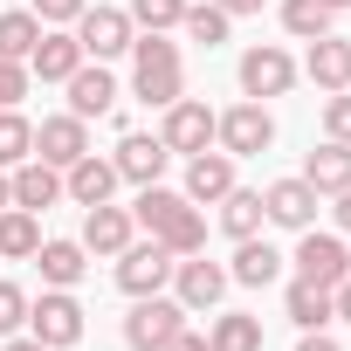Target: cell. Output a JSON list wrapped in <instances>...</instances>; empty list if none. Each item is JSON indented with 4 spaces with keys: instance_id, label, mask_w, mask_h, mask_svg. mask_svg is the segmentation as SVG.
<instances>
[{
    "instance_id": "cell-39",
    "label": "cell",
    "mask_w": 351,
    "mask_h": 351,
    "mask_svg": "<svg viewBox=\"0 0 351 351\" xmlns=\"http://www.w3.org/2000/svg\"><path fill=\"white\" fill-rule=\"evenodd\" d=\"M330 310H337V317H344V324H351V276H344V282H337V289H330Z\"/></svg>"
},
{
    "instance_id": "cell-23",
    "label": "cell",
    "mask_w": 351,
    "mask_h": 351,
    "mask_svg": "<svg viewBox=\"0 0 351 351\" xmlns=\"http://www.w3.org/2000/svg\"><path fill=\"white\" fill-rule=\"evenodd\" d=\"M282 310H289V324H296V330H324V324H337L330 289H324V282H303V276L282 289Z\"/></svg>"
},
{
    "instance_id": "cell-8",
    "label": "cell",
    "mask_w": 351,
    "mask_h": 351,
    "mask_svg": "<svg viewBox=\"0 0 351 351\" xmlns=\"http://www.w3.org/2000/svg\"><path fill=\"white\" fill-rule=\"evenodd\" d=\"M296 276L303 282H324V289H337L344 276H351V248L337 241V234H317V228H303V241H296Z\"/></svg>"
},
{
    "instance_id": "cell-41",
    "label": "cell",
    "mask_w": 351,
    "mask_h": 351,
    "mask_svg": "<svg viewBox=\"0 0 351 351\" xmlns=\"http://www.w3.org/2000/svg\"><path fill=\"white\" fill-rule=\"evenodd\" d=\"M165 351H207V337H200V330H180V337H172Z\"/></svg>"
},
{
    "instance_id": "cell-5",
    "label": "cell",
    "mask_w": 351,
    "mask_h": 351,
    "mask_svg": "<svg viewBox=\"0 0 351 351\" xmlns=\"http://www.w3.org/2000/svg\"><path fill=\"white\" fill-rule=\"evenodd\" d=\"M28 337H42L49 351L83 344V303L69 289H42V303H28Z\"/></svg>"
},
{
    "instance_id": "cell-18",
    "label": "cell",
    "mask_w": 351,
    "mask_h": 351,
    "mask_svg": "<svg viewBox=\"0 0 351 351\" xmlns=\"http://www.w3.org/2000/svg\"><path fill=\"white\" fill-rule=\"evenodd\" d=\"M62 193H69L76 207H104V200L117 193V165H110V158H97V152H83V158L62 172Z\"/></svg>"
},
{
    "instance_id": "cell-35",
    "label": "cell",
    "mask_w": 351,
    "mask_h": 351,
    "mask_svg": "<svg viewBox=\"0 0 351 351\" xmlns=\"http://www.w3.org/2000/svg\"><path fill=\"white\" fill-rule=\"evenodd\" d=\"M324 131L351 145V90H330V104H324Z\"/></svg>"
},
{
    "instance_id": "cell-40",
    "label": "cell",
    "mask_w": 351,
    "mask_h": 351,
    "mask_svg": "<svg viewBox=\"0 0 351 351\" xmlns=\"http://www.w3.org/2000/svg\"><path fill=\"white\" fill-rule=\"evenodd\" d=\"M214 8H221V14L234 21V14H262V0H214Z\"/></svg>"
},
{
    "instance_id": "cell-12",
    "label": "cell",
    "mask_w": 351,
    "mask_h": 351,
    "mask_svg": "<svg viewBox=\"0 0 351 351\" xmlns=\"http://www.w3.org/2000/svg\"><path fill=\"white\" fill-rule=\"evenodd\" d=\"M83 152H90V124H83V117L62 110V117H42V124H35V158H49L56 172H69Z\"/></svg>"
},
{
    "instance_id": "cell-25",
    "label": "cell",
    "mask_w": 351,
    "mask_h": 351,
    "mask_svg": "<svg viewBox=\"0 0 351 351\" xmlns=\"http://www.w3.org/2000/svg\"><path fill=\"white\" fill-rule=\"evenodd\" d=\"M282 276V255L262 241V234H248L241 248H234V269H228V282H248V289H269Z\"/></svg>"
},
{
    "instance_id": "cell-19",
    "label": "cell",
    "mask_w": 351,
    "mask_h": 351,
    "mask_svg": "<svg viewBox=\"0 0 351 351\" xmlns=\"http://www.w3.org/2000/svg\"><path fill=\"white\" fill-rule=\"evenodd\" d=\"M8 180H14V207H28V214H49V207L62 200V172H56L49 158H21Z\"/></svg>"
},
{
    "instance_id": "cell-30",
    "label": "cell",
    "mask_w": 351,
    "mask_h": 351,
    "mask_svg": "<svg viewBox=\"0 0 351 351\" xmlns=\"http://www.w3.org/2000/svg\"><path fill=\"white\" fill-rule=\"evenodd\" d=\"M21 158H35V124L21 110H0V172H14Z\"/></svg>"
},
{
    "instance_id": "cell-45",
    "label": "cell",
    "mask_w": 351,
    "mask_h": 351,
    "mask_svg": "<svg viewBox=\"0 0 351 351\" xmlns=\"http://www.w3.org/2000/svg\"><path fill=\"white\" fill-rule=\"evenodd\" d=\"M324 8H351V0H324Z\"/></svg>"
},
{
    "instance_id": "cell-33",
    "label": "cell",
    "mask_w": 351,
    "mask_h": 351,
    "mask_svg": "<svg viewBox=\"0 0 351 351\" xmlns=\"http://www.w3.org/2000/svg\"><path fill=\"white\" fill-rule=\"evenodd\" d=\"M131 28H145V35H165V28H180V14H186V0H131Z\"/></svg>"
},
{
    "instance_id": "cell-36",
    "label": "cell",
    "mask_w": 351,
    "mask_h": 351,
    "mask_svg": "<svg viewBox=\"0 0 351 351\" xmlns=\"http://www.w3.org/2000/svg\"><path fill=\"white\" fill-rule=\"evenodd\" d=\"M83 8H90V0H35V8H28V14H35L42 28H62V21H76Z\"/></svg>"
},
{
    "instance_id": "cell-10",
    "label": "cell",
    "mask_w": 351,
    "mask_h": 351,
    "mask_svg": "<svg viewBox=\"0 0 351 351\" xmlns=\"http://www.w3.org/2000/svg\"><path fill=\"white\" fill-rule=\"evenodd\" d=\"M172 296H180L186 310H214L228 296V269L200 262V255H180V262H172Z\"/></svg>"
},
{
    "instance_id": "cell-37",
    "label": "cell",
    "mask_w": 351,
    "mask_h": 351,
    "mask_svg": "<svg viewBox=\"0 0 351 351\" xmlns=\"http://www.w3.org/2000/svg\"><path fill=\"white\" fill-rule=\"evenodd\" d=\"M28 97V62H0V110H14Z\"/></svg>"
},
{
    "instance_id": "cell-34",
    "label": "cell",
    "mask_w": 351,
    "mask_h": 351,
    "mask_svg": "<svg viewBox=\"0 0 351 351\" xmlns=\"http://www.w3.org/2000/svg\"><path fill=\"white\" fill-rule=\"evenodd\" d=\"M21 324H28V289L21 282H0V337L21 330Z\"/></svg>"
},
{
    "instance_id": "cell-27",
    "label": "cell",
    "mask_w": 351,
    "mask_h": 351,
    "mask_svg": "<svg viewBox=\"0 0 351 351\" xmlns=\"http://www.w3.org/2000/svg\"><path fill=\"white\" fill-rule=\"evenodd\" d=\"M207 351H262V324L248 310H221L207 330Z\"/></svg>"
},
{
    "instance_id": "cell-43",
    "label": "cell",
    "mask_w": 351,
    "mask_h": 351,
    "mask_svg": "<svg viewBox=\"0 0 351 351\" xmlns=\"http://www.w3.org/2000/svg\"><path fill=\"white\" fill-rule=\"evenodd\" d=\"M337 228H344V234H351V186H344V193H337Z\"/></svg>"
},
{
    "instance_id": "cell-11",
    "label": "cell",
    "mask_w": 351,
    "mask_h": 351,
    "mask_svg": "<svg viewBox=\"0 0 351 351\" xmlns=\"http://www.w3.org/2000/svg\"><path fill=\"white\" fill-rule=\"evenodd\" d=\"M296 83V62H289V49H276V42H262V49H248L241 56V90L262 104V97H282Z\"/></svg>"
},
{
    "instance_id": "cell-24",
    "label": "cell",
    "mask_w": 351,
    "mask_h": 351,
    "mask_svg": "<svg viewBox=\"0 0 351 351\" xmlns=\"http://www.w3.org/2000/svg\"><path fill=\"white\" fill-rule=\"evenodd\" d=\"M35 269H42L49 289H76L90 262H83V241H42V248H35Z\"/></svg>"
},
{
    "instance_id": "cell-7",
    "label": "cell",
    "mask_w": 351,
    "mask_h": 351,
    "mask_svg": "<svg viewBox=\"0 0 351 351\" xmlns=\"http://www.w3.org/2000/svg\"><path fill=\"white\" fill-rule=\"evenodd\" d=\"M76 42H83L90 62H110V56H124V49L138 42V28H131L124 8H83V14H76Z\"/></svg>"
},
{
    "instance_id": "cell-22",
    "label": "cell",
    "mask_w": 351,
    "mask_h": 351,
    "mask_svg": "<svg viewBox=\"0 0 351 351\" xmlns=\"http://www.w3.org/2000/svg\"><path fill=\"white\" fill-rule=\"evenodd\" d=\"M303 180H310L317 193H344V186H351V145H344V138H324V145L303 158Z\"/></svg>"
},
{
    "instance_id": "cell-15",
    "label": "cell",
    "mask_w": 351,
    "mask_h": 351,
    "mask_svg": "<svg viewBox=\"0 0 351 351\" xmlns=\"http://www.w3.org/2000/svg\"><path fill=\"white\" fill-rule=\"evenodd\" d=\"M83 62H90V56H83V42H76V35L42 28V42H35V56H28V76H42V83H69Z\"/></svg>"
},
{
    "instance_id": "cell-6",
    "label": "cell",
    "mask_w": 351,
    "mask_h": 351,
    "mask_svg": "<svg viewBox=\"0 0 351 351\" xmlns=\"http://www.w3.org/2000/svg\"><path fill=\"white\" fill-rule=\"evenodd\" d=\"M172 262H180V255H172L165 241H131V248L117 255V289H124V296H158V289L172 282Z\"/></svg>"
},
{
    "instance_id": "cell-28",
    "label": "cell",
    "mask_w": 351,
    "mask_h": 351,
    "mask_svg": "<svg viewBox=\"0 0 351 351\" xmlns=\"http://www.w3.org/2000/svg\"><path fill=\"white\" fill-rule=\"evenodd\" d=\"M35 42H42V21H35L28 8H8V14H0V62H28Z\"/></svg>"
},
{
    "instance_id": "cell-16",
    "label": "cell",
    "mask_w": 351,
    "mask_h": 351,
    "mask_svg": "<svg viewBox=\"0 0 351 351\" xmlns=\"http://www.w3.org/2000/svg\"><path fill=\"white\" fill-rule=\"evenodd\" d=\"M62 90H69V117H83V124H90V117H104V110L117 104V76H110L104 62H83Z\"/></svg>"
},
{
    "instance_id": "cell-38",
    "label": "cell",
    "mask_w": 351,
    "mask_h": 351,
    "mask_svg": "<svg viewBox=\"0 0 351 351\" xmlns=\"http://www.w3.org/2000/svg\"><path fill=\"white\" fill-rule=\"evenodd\" d=\"M296 351H344V344H337L330 330H303V344H296Z\"/></svg>"
},
{
    "instance_id": "cell-32",
    "label": "cell",
    "mask_w": 351,
    "mask_h": 351,
    "mask_svg": "<svg viewBox=\"0 0 351 351\" xmlns=\"http://www.w3.org/2000/svg\"><path fill=\"white\" fill-rule=\"evenodd\" d=\"M180 28H186V35H193V42H200V49H221V42H228V28H234V21H228V14H221V8H214V0H200V8H193V0H186V14H180Z\"/></svg>"
},
{
    "instance_id": "cell-44",
    "label": "cell",
    "mask_w": 351,
    "mask_h": 351,
    "mask_svg": "<svg viewBox=\"0 0 351 351\" xmlns=\"http://www.w3.org/2000/svg\"><path fill=\"white\" fill-rule=\"evenodd\" d=\"M14 207V180H8V172H0V214H8Z\"/></svg>"
},
{
    "instance_id": "cell-29",
    "label": "cell",
    "mask_w": 351,
    "mask_h": 351,
    "mask_svg": "<svg viewBox=\"0 0 351 351\" xmlns=\"http://www.w3.org/2000/svg\"><path fill=\"white\" fill-rule=\"evenodd\" d=\"M262 221H269V207H262V193H248V186H234V193L221 200V228H228L234 241H248V234H262Z\"/></svg>"
},
{
    "instance_id": "cell-3",
    "label": "cell",
    "mask_w": 351,
    "mask_h": 351,
    "mask_svg": "<svg viewBox=\"0 0 351 351\" xmlns=\"http://www.w3.org/2000/svg\"><path fill=\"white\" fill-rule=\"evenodd\" d=\"M186 330V303L180 296H131V317H124V344L131 351H165L172 337Z\"/></svg>"
},
{
    "instance_id": "cell-1",
    "label": "cell",
    "mask_w": 351,
    "mask_h": 351,
    "mask_svg": "<svg viewBox=\"0 0 351 351\" xmlns=\"http://www.w3.org/2000/svg\"><path fill=\"white\" fill-rule=\"evenodd\" d=\"M131 221H138V228H152V241H165L172 255H200V248H207V221H200V207H193L186 193L138 186V200H131Z\"/></svg>"
},
{
    "instance_id": "cell-20",
    "label": "cell",
    "mask_w": 351,
    "mask_h": 351,
    "mask_svg": "<svg viewBox=\"0 0 351 351\" xmlns=\"http://www.w3.org/2000/svg\"><path fill=\"white\" fill-rule=\"evenodd\" d=\"M165 158H172V152H165V138H145V131H131V138L117 145V158H110V165H117V180H131V186H158Z\"/></svg>"
},
{
    "instance_id": "cell-17",
    "label": "cell",
    "mask_w": 351,
    "mask_h": 351,
    "mask_svg": "<svg viewBox=\"0 0 351 351\" xmlns=\"http://www.w3.org/2000/svg\"><path fill=\"white\" fill-rule=\"evenodd\" d=\"M131 228H138L131 207H110V200L90 207V214H83V255H124V248H131Z\"/></svg>"
},
{
    "instance_id": "cell-26",
    "label": "cell",
    "mask_w": 351,
    "mask_h": 351,
    "mask_svg": "<svg viewBox=\"0 0 351 351\" xmlns=\"http://www.w3.org/2000/svg\"><path fill=\"white\" fill-rule=\"evenodd\" d=\"M35 248H42V221L28 207H8L0 214V262H35Z\"/></svg>"
},
{
    "instance_id": "cell-13",
    "label": "cell",
    "mask_w": 351,
    "mask_h": 351,
    "mask_svg": "<svg viewBox=\"0 0 351 351\" xmlns=\"http://www.w3.org/2000/svg\"><path fill=\"white\" fill-rule=\"evenodd\" d=\"M228 193H234V158L214 152V145L193 152V158H186V200H193V207H221Z\"/></svg>"
},
{
    "instance_id": "cell-14",
    "label": "cell",
    "mask_w": 351,
    "mask_h": 351,
    "mask_svg": "<svg viewBox=\"0 0 351 351\" xmlns=\"http://www.w3.org/2000/svg\"><path fill=\"white\" fill-rule=\"evenodd\" d=\"M317 200H324V193H317V186L303 180V172H296V180H276V186L262 193L269 221H276V228H296V234H303V228L317 221Z\"/></svg>"
},
{
    "instance_id": "cell-2",
    "label": "cell",
    "mask_w": 351,
    "mask_h": 351,
    "mask_svg": "<svg viewBox=\"0 0 351 351\" xmlns=\"http://www.w3.org/2000/svg\"><path fill=\"white\" fill-rule=\"evenodd\" d=\"M131 90H138V104H152V110L180 104V97H186L180 42H165V35H138V42H131Z\"/></svg>"
},
{
    "instance_id": "cell-21",
    "label": "cell",
    "mask_w": 351,
    "mask_h": 351,
    "mask_svg": "<svg viewBox=\"0 0 351 351\" xmlns=\"http://www.w3.org/2000/svg\"><path fill=\"white\" fill-rule=\"evenodd\" d=\"M303 69H310V83H317L324 97H330V90H351V42H344V35H317Z\"/></svg>"
},
{
    "instance_id": "cell-4",
    "label": "cell",
    "mask_w": 351,
    "mask_h": 351,
    "mask_svg": "<svg viewBox=\"0 0 351 351\" xmlns=\"http://www.w3.org/2000/svg\"><path fill=\"white\" fill-rule=\"evenodd\" d=\"M214 145L228 152V158H262L269 145H276V117L248 97V104H234V110H221V124H214Z\"/></svg>"
},
{
    "instance_id": "cell-9",
    "label": "cell",
    "mask_w": 351,
    "mask_h": 351,
    "mask_svg": "<svg viewBox=\"0 0 351 351\" xmlns=\"http://www.w3.org/2000/svg\"><path fill=\"white\" fill-rule=\"evenodd\" d=\"M214 124H221V117H214L200 97H180V104H165L158 138H165V152H186V158H193V152H207V145H214Z\"/></svg>"
},
{
    "instance_id": "cell-31",
    "label": "cell",
    "mask_w": 351,
    "mask_h": 351,
    "mask_svg": "<svg viewBox=\"0 0 351 351\" xmlns=\"http://www.w3.org/2000/svg\"><path fill=\"white\" fill-rule=\"evenodd\" d=\"M330 14H337V8H324V0H282V28H289L296 42L330 35Z\"/></svg>"
},
{
    "instance_id": "cell-42",
    "label": "cell",
    "mask_w": 351,
    "mask_h": 351,
    "mask_svg": "<svg viewBox=\"0 0 351 351\" xmlns=\"http://www.w3.org/2000/svg\"><path fill=\"white\" fill-rule=\"evenodd\" d=\"M0 351H49L42 337H0Z\"/></svg>"
}]
</instances>
